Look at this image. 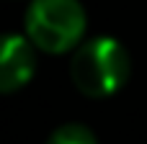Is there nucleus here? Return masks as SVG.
<instances>
[{
	"label": "nucleus",
	"instance_id": "obj_1",
	"mask_svg": "<svg viewBox=\"0 0 147 144\" xmlns=\"http://www.w3.org/2000/svg\"><path fill=\"white\" fill-rule=\"evenodd\" d=\"M129 52L114 36L83 41L70 59L72 85L88 98H109L129 80Z\"/></svg>",
	"mask_w": 147,
	"mask_h": 144
},
{
	"label": "nucleus",
	"instance_id": "obj_2",
	"mask_svg": "<svg viewBox=\"0 0 147 144\" xmlns=\"http://www.w3.org/2000/svg\"><path fill=\"white\" fill-rule=\"evenodd\" d=\"M88 15L80 0H31L23 15L26 39L47 52L65 54L83 44Z\"/></svg>",
	"mask_w": 147,
	"mask_h": 144
},
{
	"label": "nucleus",
	"instance_id": "obj_3",
	"mask_svg": "<svg viewBox=\"0 0 147 144\" xmlns=\"http://www.w3.org/2000/svg\"><path fill=\"white\" fill-rule=\"evenodd\" d=\"M36 72V46L21 33H5L0 52V90L5 95L26 88Z\"/></svg>",
	"mask_w": 147,
	"mask_h": 144
},
{
	"label": "nucleus",
	"instance_id": "obj_4",
	"mask_svg": "<svg viewBox=\"0 0 147 144\" xmlns=\"http://www.w3.org/2000/svg\"><path fill=\"white\" fill-rule=\"evenodd\" d=\"M47 144H98L96 139V134L85 126V124H62V126H57L52 134H49V139Z\"/></svg>",
	"mask_w": 147,
	"mask_h": 144
}]
</instances>
